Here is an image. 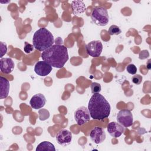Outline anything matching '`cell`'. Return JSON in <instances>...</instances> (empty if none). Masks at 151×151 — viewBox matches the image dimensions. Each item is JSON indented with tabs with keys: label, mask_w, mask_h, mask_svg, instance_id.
<instances>
[{
	"label": "cell",
	"mask_w": 151,
	"mask_h": 151,
	"mask_svg": "<svg viewBox=\"0 0 151 151\" xmlns=\"http://www.w3.org/2000/svg\"><path fill=\"white\" fill-rule=\"evenodd\" d=\"M41 58L52 67L61 68L68 60V50L64 45L56 44L43 51Z\"/></svg>",
	"instance_id": "1"
},
{
	"label": "cell",
	"mask_w": 151,
	"mask_h": 151,
	"mask_svg": "<svg viewBox=\"0 0 151 151\" xmlns=\"http://www.w3.org/2000/svg\"><path fill=\"white\" fill-rule=\"evenodd\" d=\"M91 18L95 24L100 27L107 25L109 21L108 12L103 6L94 8L91 14Z\"/></svg>",
	"instance_id": "4"
},
{
	"label": "cell",
	"mask_w": 151,
	"mask_h": 151,
	"mask_svg": "<svg viewBox=\"0 0 151 151\" xmlns=\"http://www.w3.org/2000/svg\"><path fill=\"white\" fill-rule=\"evenodd\" d=\"M107 132L113 137H120L124 131V127L119 123L112 122L109 123L107 127Z\"/></svg>",
	"instance_id": "11"
},
{
	"label": "cell",
	"mask_w": 151,
	"mask_h": 151,
	"mask_svg": "<svg viewBox=\"0 0 151 151\" xmlns=\"http://www.w3.org/2000/svg\"><path fill=\"white\" fill-rule=\"evenodd\" d=\"M117 121L123 127H130L133 124V114L129 110H121L117 114Z\"/></svg>",
	"instance_id": "5"
},
{
	"label": "cell",
	"mask_w": 151,
	"mask_h": 151,
	"mask_svg": "<svg viewBox=\"0 0 151 151\" xmlns=\"http://www.w3.org/2000/svg\"><path fill=\"white\" fill-rule=\"evenodd\" d=\"M55 138L59 145L66 146L69 145L72 141V134L68 130L62 129L58 132Z\"/></svg>",
	"instance_id": "8"
},
{
	"label": "cell",
	"mask_w": 151,
	"mask_h": 151,
	"mask_svg": "<svg viewBox=\"0 0 151 151\" xmlns=\"http://www.w3.org/2000/svg\"><path fill=\"white\" fill-rule=\"evenodd\" d=\"M45 97L41 93H38L34 95L29 101L31 107L35 110L42 108L45 106Z\"/></svg>",
	"instance_id": "12"
},
{
	"label": "cell",
	"mask_w": 151,
	"mask_h": 151,
	"mask_svg": "<svg viewBox=\"0 0 151 151\" xmlns=\"http://www.w3.org/2000/svg\"><path fill=\"white\" fill-rule=\"evenodd\" d=\"M122 32L121 29L117 25H111L109 29H108V33L110 35H119Z\"/></svg>",
	"instance_id": "16"
},
{
	"label": "cell",
	"mask_w": 151,
	"mask_h": 151,
	"mask_svg": "<svg viewBox=\"0 0 151 151\" xmlns=\"http://www.w3.org/2000/svg\"><path fill=\"white\" fill-rule=\"evenodd\" d=\"M32 43L36 50L43 52L54 45V38L49 30L45 28H41L35 32Z\"/></svg>",
	"instance_id": "3"
},
{
	"label": "cell",
	"mask_w": 151,
	"mask_h": 151,
	"mask_svg": "<svg viewBox=\"0 0 151 151\" xmlns=\"http://www.w3.org/2000/svg\"><path fill=\"white\" fill-rule=\"evenodd\" d=\"M150 61L151 60H148V62H147V68L150 70L151 68V64H150Z\"/></svg>",
	"instance_id": "23"
},
{
	"label": "cell",
	"mask_w": 151,
	"mask_h": 151,
	"mask_svg": "<svg viewBox=\"0 0 151 151\" xmlns=\"http://www.w3.org/2000/svg\"><path fill=\"white\" fill-rule=\"evenodd\" d=\"M1 57H2L3 55H4L7 51V47H6V44L4 42H1Z\"/></svg>",
	"instance_id": "21"
},
{
	"label": "cell",
	"mask_w": 151,
	"mask_h": 151,
	"mask_svg": "<svg viewBox=\"0 0 151 151\" xmlns=\"http://www.w3.org/2000/svg\"><path fill=\"white\" fill-rule=\"evenodd\" d=\"M91 90L93 94L99 93L101 90V85L98 83L94 82L91 84Z\"/></svg>",
	"instance_id": "17"
},
{
	"label": "cell",
	"mask_w": 151,
	"mask_h": 151,
	"mask_svg": "<svg viewBox=\"0 0 151 151\" xmlns=\"http://www.w3.org/2000/svg\"><path fill=\"white\" fill-rule=\"evenodd\" d=\"M106 133L103 129L99 127L93 128L90 133L91 140L96 144H100L106 139Z\"/></svg>",
	"instance_id": "10"
},
{
	"label": "cell",
	"mask_w": 151,
	"mask_h": 151,
	"mask_svg": "<svg viewBox=\"0 0 151 151\" xmlns=\"http://www.w3.org/2000/svg\"><path fill=\"white\" fill-rule=\"evenodd\" d=\"M127 71L130 74H135L137 72V67L133 64H129L126 67Z\"/></svg>",
	"instance_id": "19"
},
{
	"label": "cell",
	"mask_w": 151,
	"mask_h": 151,
	"mask_svg": "<svg viewBox=\"0 0 151 151\" xmlns=\"http://www.w3.org/2000/svg\"><path fill=\"white\" fill-rule=\"evenodd\" d=\"M142 79H143V77L142 76L139 74H136L132 77V81L134 84L136 85H139L142 83Z\"/></svg>",
	"instance_id": "20"
},
{
	"label": "cell",
	"mask_w": 151,
	"mask_h": 151,
	"mask_svg": "<svg viewBox=\"0 0 151 151\" xmlns=\"http://www.w3.org/2000/svg\"><path fill=\"white\" fill-rule=\"evenodd\" d=\"M1 83V91H0V99H3L8 97L10 84L9 81L2 76L0 77Z\"/></svg>",
	"instance_id": "14"
},
{
	"label": "cell",
	"mask_w": 151,
	"mask_h": 151,
	"mask_svg": "<svg viewBox=\"0 0 151 151\" xmlns=\"http://www.w3.org/2000/svg\"><path fill=\"white\" fill-rule=\"evenodd\" d=\"M52 66L44 61H40L36 63L34 67L35 73L41 77L48 75L52 71Z\"/></svg>",
	"instance_id": "9"
},
{
	"label": "cell",
	"mask_w": 151,
	"mask_h": 151,
	"mask_svg": "<svg viewBox=\"0 0 151 151\" xmlns=\"http://www.w3.org/2000/svg\"><path fill=\"white\" fill-rule=\"evenodd\" d=\"M87 53L92 57H98L101 55L103 50V45L98 40L92 41L86 45Z\"/></svg>",
	"instance_id": "7"
},
{
	"label": "cell",
	"mask_w": 151,
	"mask_h": 151,
	"mask_svg": "<svg viewBox=\"0 0 151 151\" xmlns=\"http://www.w3.org/2000/svg\"><path fill=\"white\" fill-rule=\"evenodd\" d=\"M15 64L10 58H2L0 60V69L4 74H9L14 69Z\"/></svg>",
	"instance_id": "13"
},
{
	"label": "cell",
	"mask_w": 151,
	"mask_h": 151,
	"mask_svg": "<svg viewBox=\"0 0 151 151\" xmlns=\"http://www.w3.org/2000/svg\"><path fill=\"white\" fill-rule=\"evenodd\" d=\"M55 151L54 145L48 141H44L40 143L36 148V151Z\"/></svg>",
	"instance_id": "15"
},
{
	"label": "cell",
	"mask_w": 151,
	"mask_h": 151,
	"mask_svg": "<svg viewBox=\"0 0 151 151\" xmlns=\"http://www.w3.org/2000/svg\"><path fill=\"white\" fill-rule=\"evenodd\" d=\"M34 45L27 42H25V45H24V52L26 54H29L31 53L33 50H34Z\"/></svg>",
	"instance_id": "18"
},
{
	"label": "cell",
	"mask_w": 151,
	"mask_h": 151,
	"mask_svg": "<svg viewBox=\"0 0 151 151\" xmlns=\"http://www.w3.org/2000/svg\"><path fill=\"white\" fill-rule=\"evenodd\" d=\"M74 119L78 125L81 126L90 119V114L88 108L84 106L78 107L74 112Z\"/></svg>",
	"instance_id": "6"
},
{
	"label": "cell",
	"mask_w": 151,
	"mask_h": 151,
	"mask_svg": "<svg viewBox=\"0 0 151 151\" xmlns=\"http://www.w3.org/2000/svg\"><path fill=\"white\" fill-rule=\"evenodd\" d=\"M149 56V53L147 50H143L139 54V58L143 60Z\"/></svg>",
	"instance_id": "22"
},
{
	"label": "cell",
	"mask_w": 151,
	"mask_h": 151,
	"mask_svg": "<svg viewBox=\"0 0 151 151\" xmlns=\"http://www.w3.org/2000/svg\"><path fill=\"white\" fill-rule=\"evenodd\" d=\"M87 108L92 119L101 120L109 116L111 107L103 96L96 93L91 97Z\"/></svg>",
	"instance_id": "2"
}]
</instances>
